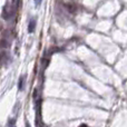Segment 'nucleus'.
<instances>
[{
	"label": "nucleus",
	"mask_w": 127,
	"mask_h": 127,
	"mask_svg": "<svg viewBox=\"0 0 127 127\" xmlns=\"http://www.w3.org/2000/svg\"><path fill=\"white\" fill-rule=\"evenodd\" d=\"M3 56H4L3 53H0V63H1V60H2V58H3Z\"/></svg>",
	"instance_id": "obj_7"
},
{
	"label": "nucleus",
	"mask_w": 127,
	"mask_h": 127,
	"mask_svg": "<svg viewBox=\"0 0 127 127\" xmlns=\"http://www.w3.org/2000/svg\"><path fill=\"white\" fill-rule=\"evenodd\" d=\"M41 1H42V0H35V4H36V6H39V4L41 3Z\"/></svg>",
	"instance_id": "obj_6"
},
{
	"label": "nucleus",
	"mask_w": 127,
	"mask_h": 127,
	"mask_svg": "<svg viewBox=\"0 0 127 127\" xmlns=\"http://www.w3.org/2000/svg\"><path fill=\"white\" fill-rule=\"evenodd\" d=\"M66 7H67L68 11H70V12H74L76 10V6H74V4H67Z\"/></svg>",
	"instance_id": "obj_5"
},
{
	"label": "nucleus",
	"mask_w": 127,
	"mask_h": 127,
	"mask_svg": "<svg viewBox=\"0 0 127 127\" xmlns=\"http://www.w3.org/2000/svg\"><path fill=\"white\" fill-rule=\"evenodd\" d=\"M0 47H1V48H7V47H8V42H7L6 39L0 40Z\"/></svg>",
	"instance_id": "obj_4"
},
{
	"label": "nucleus",
	"mask_w": 127,
	"mask_h": 127,
	"mask_svg": "<svg viewBox=\"0 0 127 127\" xmlns=\"http://www.w3.org/2000/svg\"><path fill=\"white\" fill-rule=\"evenodd\" d=\"M36 29V19H31L28 25V31L29 33H32Z\"/></svg>",
	"instance_id": "obj_2"
},
{
	"label": "nucleus",
	"mask_w": 127,
	"mask_h": 127,
	"mask_svg": "<svg viewBox=\"0 0 127 127\" xmlns=\"http://www.w3.org/2000/svg\"><path fill=\"white\" fill-rule=\"evenodd\" d=\"M26 127H30V125H29V124L27 123V124H26Z\"/></svg>",
	"instance_id": "obj_9"
},
{
	"label": "nucleus",
	"mask_w": 127,
	"mask_h": 127,
	"mask_svg": "<svg viewBox=\"0 0 127 127\" xmlns=\"http://www.w3.org/2000/svg\"><path fill=\"white\" fill-rule=\"evenodd\" d=\"M10 17H11L10 6H9V4H6V6L3 7V10H2V18L6 19V20H8Z\"/></svg>",
	"instance_id": "obj_1"
},
{
	"label": "nucleus",
	"mask_w": 127,
	"mask_h": 127,
	"mask_svg": "<svg viewBox=\"0 0 127 127\" xmlns=\"http://www.w3.org/2000/svg\"><path fill=\"white\" fill-rule=\"evenodd\" d=\"M24 83H25V77H20V79H19V89L20 90H22L24 89Z\"/></svg>",
	"instance_id": "obj_3"
},
{
	"label": "nucleus",
	"mask_w": 127,
	"mask_h": 127,
	"mask_svg": "<svg viewBox=\"0 0 127 127\" xmlns=\"http://www.w3.org/2000/svg\"><path fill=\"white\" fill-rule=\"evenodd\" d=\"M79 127H88L87 125H86V124H83V125H80V126H79Z\"/></svg>",
	"instance_id": "obj_8"
}]
</instances>
